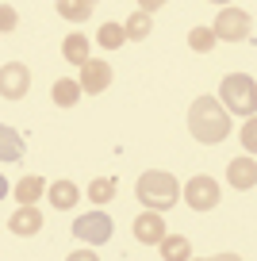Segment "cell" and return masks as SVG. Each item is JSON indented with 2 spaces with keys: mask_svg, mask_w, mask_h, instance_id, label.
Listing matches in <instances>:
<instances>
[{
  "mask_svg": "<svg viewBox=\"0 0 257 261\" xmlns=\"http://www.w3.org/2000/svg\"><path fill=\"white\" fill-rule=\"evenodd\" d=\"M188 130H192V139L203 142V146H219V142L230 135V115H226V108L219 104L215 96H200L188 108Z\"/></svg>",
  "mask_w": 257,
  "mask_h": 261,
  "instance_id": "1",
  "label": "cell"
},
{
  "mask_svg": "<svg viewBox=\"0 0 257 261\" xmlns=\"http://www.w3.org/2000/svg\"><path fill=\"white\" fill-rule=\"evenodd\" d=\"M135 196H138V204L150 207V212H169V207L181 200V180L173 177V173H165V169H150V173L138 177Z\"/></svg>",
  "mask_w": 257,
  "mask_h": 261,
  "instance_id": "2",
  "label": "cell"
},
{
  "mask_svg": "<svg viewBox=\"0 0 257 261\" xmlns=\"http://www.w3.org/2000/svg\"><path fill=\"white\" fill-rule=\"evenodd\" d=\"M219 104H223L226 112H234V115L253 119V108H257V85H253V77H249V73L223 77V85H219Z\"/></svg>",
  "mask_w": 257,
  "mask_h": 261,
  "instance_id": "3",
  "label": "cell"
},
{
  "mask_svg": "<svg viewBox=\"0 0 257 261\" xmlns=\"http://www.w3.org/2000/svg\"><path fill=\"white\" fill-rule=\"evenodd\" d=\"M112 234H115V223H112L108 212H89V215L73 219V238H81V242H89V246H104Z\"/></svg>",
  "mask_w": 257,
  "mask_h": 261,
  "instance_id": "4",
  "label": "cell"
},
{
  "mask_svg": "<svg viewBox=\"0 0 257 261\" xmlns=\"http://www.w3.org/2000/svg\"><path fill=\"white\" fill-rule=\"evenodd\" d=\"M249 27H253L249 12H242V8H223L211 31H215V39H223V42H242V39H249Z\"/></svg>",
  "mask_w": 257,
  "mask_h": 261,
  "instance_id": "5",
  "label": "cell"
},
{
  "mask_svg": "<svg viewBox=\"0 0 257 261\" xmlns=\"http://www.w3.org/2000/svg\"><path fill=\"white\" fill-rule=\"evenodd\" d=\"M185 204L192 207V212H211V207L219 204V180L208 177V173L192 177V180L185 185Z\"/></svg>",
  "mask_w": 257,
  "mask_h": 261,
  "instance_id": "6",
  "label": "cell"
},
{
  "mask_svg": "<svg viewBox=\"0 0 257 261\" xmlns=\"http://www.w3.org/2000/svg\"><path fill=\"white\" fill-rule=\"evenodd\" d=\"M31 89V69L23 62H4L0 65V96L4 100H23Z\"/></svg>",
  "mask_w": 257,
  "mask_h": 261,
  "instance_id": "7",
  "label": "cell"
},
{
  "mask_svg": "<svg viewBox=\"0 0 257 261\" xmlns=\"http://www.w3.org/2000/svg\"><path fill=\"white\" fill-rule=\"evenodd\" d=\"M77 69H81L77 85H81V92H89V96H96V92H104L108 85H112V65L100 62V58H89V62H81Z\"/></svg>",
  "mask_w": 257,
  "mask_h": 261,
  "instance_id": "8",
  "label": "cell"
},
{
  "mask_svg": "<svg viewBox=\"0 0 257 261\" xmlns=\"http://www.w3.org/2000/svg\"><path fill=\"white\" fill-rule=\"evenodd\" d=\"M161 234H165V212H150V207H146L135 219V238L142 246H158Z\"/></svg>",
  "mask_w": 257,
  "mask_h": 261,
  "instance_id": "9",
  "label": "cell"
},
{
  "mask_svg": "<svg viewBox=\"0 0 257 261\" xmlns=\"http://www.w3.org/2000/svg\"><path fill=\"white\" fill-rule=\"evenodd\" d=\"M226 180H230L238 192H249V188L257 185V162L249 154H242V158H234L230 165H226Z\"/></svg>",
  "mask_w": 257,
  "mask_h": 261,
  "instance_id": "10",
  "label": "cell"
},
{
  "mask_svg": "<svg viewBox=\"0 0 257 261\" xmlns=\"http://www.w3.org/2000/svg\"><path fill=\"white\" fill-rule=\"evenodd\" d=\"M8 230H12V234H19V238L39 234V230H42L39 207H35V204H19V212H12V219H8Z\"/></svg>",
  "mask_w": 257,
  "mask_h": 261,
  "instance_id": "11",
  "label": "cell"
},
{
  "mask_svg": "<svg viewBox=\"0 0 257 261\" xmlns=\"http://www.w3.org/2000/svg\"><path fill=\"white\" fill-rule=\"evenodd\" d=\"M46 196H50V204H54L58 212H69V207H77L81 188L73 185V180H54V185L46 188Z\"/></svg>",
  "mask_w": 257,
  "mask_h": 261,
  "instance_id": "12",
  "label": "cell"
},
{
  "mask_svg": "<svg viewBox=\"0 0 257 261\" xmlns=\"http://www.w3.org/2000/svg\"><path fill=\"white\" fill-rule=\"evenodd\" d=\"M23 158V135L8 123H0V162H19Z\"/></svg>",
  "mask_w": 257,
  "mask_h": 261,
  "instance_id": "13",
  "label": "cell"
},
{
  "mask_svg": "<svg viewBox=\"0 0 257 261\" xmlns=\"http://www.w3.org/2000/svg\"><path fill=\"white\" fill-rule=\"evenodd\" d=\"M158 246H161V257H165V261H185V257H192V242H188L185 234H161Z\"/></svg>",
  "mask_w": 257,
  "mask_h": 261,
  "instance_id": "14",
  "label": "cell"
},
{
  "mask_svg": "<svg viewBox=\"0 0 257 261\" xmlns=\"http://www.w3.org/2000/svg\"><path fill=\"white\" fill-rule=\"evenodd\" d=\"M62 54H65V62H73V65H81V62H89V35H81V31H73V35H65V42H62Z\"/></svg>",
  "mask_w": 257,
  "mask_h": 261,
  "instance_id": "15",
  "label": "cell"
},
{
  "mask_svg": "<svg viewBox=\"0 0 257 261\" xmlns=\"http://www.w3.org/2000/svg\"><path fill=\"white\" fill-rule=\"evenodd\" d=\"M50 96H54V104H58V108H73V104L81 100V85L73 81V77H62V81H54Z\"/></svg>",
  "mask_w": 257,
  "mask_h": 261,
  "instance_id": "16",
  "label": "cell"
},
{
  "mask_svg": "<svg viewBox=\"0 0 257 261\" xmlns=\"http://www.w3.org/2000/svg\"><path fill=\"white\" fill-rule=\"evenodd\" d=\"M92 8L96 4H89V0H58V16L69 19V23H81V19H89Z\"/></svg>",
  "mask_w": 257,
  "mask_h": 261,
  "instance_id": "17",
  "label": "cell"
},
{
  "mask_svg": "<svg viewBox=\"0 0 257 261\" xmlns=\"http://www.w3.org/2000/svg\"><path fill=\"white\" fill-rule=\"evenodd\" d=\"M150 31H153V19H150V12H135V16L123 23V35L127 39H135V42H142V39H150Z\"/></svg>",
  "mask_w": 257,
  "mask_h": 261,
  "instance_id": "18",
  "label": "cell"
},
{
  "mask_svg": "<svg viewBox=\"0 0 257 261\" xmlns=\"http://www.w3.org/2000/svg\"><path fill=\"white\" fill-rule=\"evenodd\" d=\"M12 192H16V200H19V204H35V200H39V196L46 192V180H42V177H23L16 188H12Z\"/></svg>",
  "mask_w": 257,
  "mask_h": 261,
  "instance_id": "19",
  "label": "cell"
},
{
  "mask_svg": "<svg viewBox=\"0 0 257 261\" xmlns=\"http://www.w3.org/2000/svg\"><path fill=\"white\" fill-rule=\"evenodd\" d=\"M215 31H211V27H192V31H188V50H196V54H211V50H215Z\"/></svg>",
  "mask_w": 257,
  "mask_h": 261,
  "instance_id": "20",
  "label": "cell"
},
{
  "mask_svg": "<svg viewBox=\"0 0 257 261\" xmlns=\"http://www.w3.org/2000/svg\"><path fill=\"white\" fill-rule=\"evenodd\" d=\"M96 42H100L104 50H119L123 42H127V35H123V23H104V27L96 31Z\"/></svg>",
  "mask_w": 257,
  "mask_h": 261,
  "instance_id": "21",
  "label": "cell"
},
{
  "mask_svg": "<svg viewBox=\"0 0 257 261\" xmlns=\"http://www.w3.org/2000/svg\"><path fill=\"white\" fill-rule=\"evenodd\" d=\"M89 200H92V204H108V200H115V180L112 177H96L89 185Z\"/></svg>",
  "mask_w": 257,
  "mask_h": 261,
  "instance_id": "22",
  "label": "cell"
},
{
  "mask_svg": "<svg viewBox=\"0 0 257 261\" xmlns=\"http://www.w3.org/2000/svg\"><path fill=\"white\" fill-rule=\"evenodd\" d=\"M19 27V12L12 4H0V35H12Z\"/></svg>",
  "mask_w": 257,
  "mask_h": 261,
  "instance_id": "23",
  "label": "cell"
},
{
  "mask_svg": "<svg viewBox=\"0 0 257 261\" xmlns=\"http://www.w3.org/2000/svg\"><path fill=\"white\" fill-rule=\"evenodd\" d=\"M161 4H165V0H138V12H150V16H153Z\"/></svg>",
  "mask_w": 257,
  "mask_h": 261,
  "instance_id": "24",
  "label": "cell"
},
{
  "mask_svg": "<svg viewBox=\"0 0 257 261\" xmlns=\"http://www.w3.org/2000/svg\"><path fill=\"white\" fill-rule=\"evenodd\" d=\"M242 139H246V150H253V139H257V130H253V123H246V130H242Z\"/></svg>",
  "mask_w": 257,
  "mask_h": 261,
  "instance_id": "25",
  "label": "cell"
},
{
  "mask_svg": "<svg viewBox=\"0 0 257 261\" xmlns=\"http://www.w3.org/2000/svg\"><path fill=\"white\" fill-rule=\"evenodd\" d=\"M73 261H96V253H92V250H81V253H73Z\"/></svg>",
  "mask_w": 257,
  "mask_h": 261,
  "instance_id": "26",
  "label": "cell"
},
{
  "mask_svg": "<svg viewBox=\"0 0 257 261\" xmlns=\"http://www.w3.org/2000/svg\"><path fill=\"white\" fill-rule=\"evenodd\" d=\"M4 196H8V180L0 177V200H4Z\"/></svg>",
  "mask_w": 257,
  "mask_h": 261,
  "instance_id": "27",
  "label": "cell"
},
{
  "mask_svg": "<svg viewBox=\"0 0 257 261\" xmlns=\"http://www.w3.org/2000/svg\"><path fill=\"white\" fill-rule=\"evenodd\" d=\"M208 4H226V0H208Z\"/></svg>",
  "mask_w": 257,
  "mask_h": 261,
  "instance_id": "28",
  "label": "cell"
},
{
  "mask_svg": "<svg viewBox=\"0 0 257 261\" xmlns=\"http://www.w3.org/2000/svg\"><path fill=\"white\" fill-rule=\"evenodd\" d=\"M89 4H96V0H89Z\"/></svg>",
  "mask_w": 257,
  "mask_h": 261,
  "instance_id": "29",
  "label": "cell"
}]
</instances>
